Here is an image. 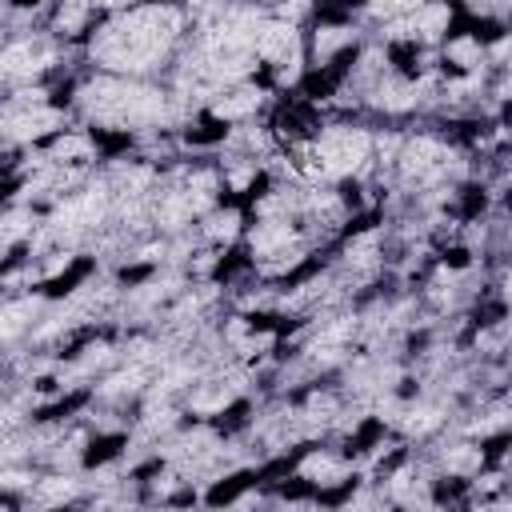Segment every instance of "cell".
Instances as JSON below:
<instances>
[{"label":"cell","mask_w":512,"mask_h":512,"mask_svg":"<svg viewBox=\"0 0 512 512\" xmlns=\"http://www.w3.org/2000/svg\"><path fill=\"white\" fill-rule=\"evenodd\" d=\"M192 36L188 8L176 0H144L124 12H108L84 44V68L112 76L164 80Z\"/></svg>","instance_id":"1"},{"label":"cell","mask_w":512,"mask_h":512,"mask_svg":"<svg viewBox=\"0 0 512 512\" xmlns=\"http://www.w3.org/2000/svg\"><path fill=\"white\" fill-rule=\"evenodd\" d=\"M320 180H372L376 176V128L368 116H332L312 136Z\"/></svg>","instance_id":"2"},{"label":"cell","mask_w":512,"mask_h":512,"mask_svg":"<svg viewBox=\"0 0 512 512\" xmlns=\"http://www.w3.org/2000/svg\"><path fill=\"white\" fill-rule=\"evenodd\" d=\"M68 124H76V116L68 108H60V104H16V100H4L0 136H4V148H44Z\"/></svg>","instance_id":"3"},{"label":"cell","mask_w":512,"mask_h":512,"mask_svg":"<svg viewBox=\"0 0 512 512\" xmlns=\"http://www.w3.org/2000/svg\"><path fill=\"white\" fill-rule=\"evenodd\" d=\"M244 232H248V208L240 200H220L216 208H208L196 220V240L208 244V248H220V252L240 248Z\"/></svg>","instance_id":"4"}]
</instances>
